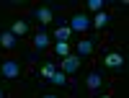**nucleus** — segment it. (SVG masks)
<instances>
[{
    "instance_id": "obj_5",
    "label": "nucleus",
    "mask_w": 129,
    "mask_h": 98,
    "mask_svg": "<svg viewBox=\"0 0 129 98\" xmlns=\"http://www.w3.org/2000/svg\"><path fill=\"white\" fill-rule=\"evenodd\" d=\"M34 16H36L39 23H52V16H54V13H52V8L41 5V8H36V10H34Z\"/></svg>"
},
{
    "instance_id": "obj_19",
    "label": "nucleus",
    "mask_w": 129,
    "mask_h": 98,
    "mask_svg": "<svg viewBox=\"0 0 129 98\" xmlns=\"http://www.w3.org/2000/svg\"><path fill=\"white\" fill-rule=\"evenodd\" d=\"M0 98H3V90H0Z\"/></svg>"
},
{
    "instance_id": "obj_3",
    "label": "nucleus",
    "mask_w": 129,
    "mask_h": 98,
    "mask_svg": "<svg viewBox=\"0 0 129 98\" xmlns=\"http://www.w3.org/2000/svg\"><path fill=\"white\" fill-rule=\"evenodd\" d=\"M103 64H106L109 70H121V67H124V54H121V52H109V54L103 57Z\"/></svg>"
},
{
    "instance_id": "obj_17",
    "label": "nucleus",
    "mask_w": 129,
    "mask_h": 98,
    "mask_svg": "<svg viewBox=\"0 0 129 98\" xmlns=\"http://www.w3.org/2000/svg\"><path fill=\"white\" fill-rule=\"evenodd\" d=\"M44 98H59V95H52V93H49V95H44Z\"/></svg>"
},
{
    "instance_id": "obj_7",
    "label": "nucleus",
    "mask_w": 129,
    "mask_h": 98,
    "mask_svg": "<svg viewBox=\"0 0 129 98\" xmlns=\"http://www.w3.org/2000/svg\"><path fill=\"white\" fill-rule=\"evenodd\" d=\"M93 44H95V41H90V39H83L80 44H78V49H75V57H88V54L93 52Z\"/></svg>"
},
{
    "instance_id": "obj_14",
    "label": "nucleus",
    "mask_w": 129,
    "mask_h": 98,
    "mask_svg": "<svg viewBox=\"0 0 129 98\" xmlns=\"http://www.w3.org/2000/svg\"><path fill=\"white\" fill-rule=\"evenodd\" d=\"M57 72V64H52V62H47L44 67H41V78L44 80H52V75Z\"/></svg>"
},
{
    "instance_id": "obj_6",
    "label": "nucleus",
    "mask_w": 129,
    "mask_h": 98,
    "mask_svg": "<svg viewBox=\"0 0 129 98\" xmlns=\"http://www.w3.org/2000/svg\"><path fill=\"white\" fill-rule=\"evenodd\" d=\"M0 47H5V49H13L18 47V39L10 34V31H0Z\"/></svg>"
},
{
    "instance_id": "obj_18",
    "label": "nucleus",
    "mask_w": 129,
    "mask_h": 98,
    "mask_svg": "<svg viewBox=\"0 0 129 98\" xmlns=\"http://www.w3.org/2000/svg\"><path fill=\"white\" fill-rule=\"evenodd\" d=\"M101 98H111V95H101Z\"/></svg>"
},
{
    "instance_id": "obj_8",
    "label": "nucleus",
    "mask_w": 129,
    "mask_h": 98,
    "mask_svg": "<svg viewBox=\"0 0 129 98\" xmlns=\"http://www.w3.org/2000/svg\"><path fill=\"white\" fill-rule=\"evenodd\" d=\"M49 47V34L47 31H36V36H34V49H47Z\"/></svg>"
},
{
    "instance_id": "obj_16",
    "label": "nucleus",
    "mask_w": 129,
    "mask_h": 98,
    "mask_svg": "<svg viewBox=\"0 0 129 98\" xmlns=\"http://www.w3.org/2000/svg\"><path fill=\"white\" fill-rule=\"evenodd\" d=\"M52 83H54V85H67V75L57 70L54 75H52Z\"/></svg>"
},
{
    "instance_id": "obj_13",
    "label": "nucleus",
    "mask_w": 129,
    "mask_h": 98,
    "mask_svg": "<svg viewBox=\"0 0 129 98\" xmlns=\"http://www.w3.org/2000/svg\"><path fill=\"white\" fill-rule=\"evenodd\" d=\"M54 52H57V57H67V54H70V44H67V41H57V44H54Z\"/></svg>"
},
{
    "instance_id": "obj_1",
    "label": "nucleus",
    "mask_w": 129,
    "mask_h": 98,
    "mask_svg": "<svg viewBox=\"0 0 129 98\" xmlns=\"http://www.w3.org/2000/svg\"><path fill=\"white\" fill-rule=\"evenodd\" d=\"M90 28V18L85 16V13H75L70 18V31H75V34H83V31H88Z\"/></svg>"
},
{
    "instance_id": "obj_11",
    "label": "nucleus",
    "mask_w": 129,
    "mask_h": 98,
    "mask_svg": "<svg viewBox=\"0 0 129 98\" xmlns=\"http://www.w3.org/2000/svg\"><path fill=\"white\" fill-rule=\"evenodd\" d=\"M106 23H109V13H106V10H101V13H95V18L90 21V26H95L98 31H101V28H103Z\"/></svg>"
},
{
    "instance_id": "obj_4",
    "label": "nucleus",
    "mask_w": 129,
    "mask_h": 98,
    "mask_svg": "<svg viewBox=\"0 0 129 98\" xmlns=\"http://www.w3.org/2000/svg\"><path fill=\"white\" fill-rule=\"evenodd\" d=\"M78 67H80V57H75V54H67V57L62 59V64H59V72L72 75V72H78Z\"/></svg>"
},
{
    "instance_id": "obj_9",
    "label": "nucleus",
    "mask_w": 129,
    "mask_h": 98,
    "mask_svg": "<svg viewBox=\"0 0 129 98\" xmlns=\"http://www.w3.org/2000/svg\"><path fill=\"white\" fill-rule=\"evenodd\" d=\"M85 85H88L90 90H98V88H101V72H98V70L88 72V78H85Z\"/></svg>"
},
{
    "instance_id": "obj_10",
    "label": "nucleus",
    "mask_w": 129,
    "mask_h": 98,
    "mask_svg": "<svg viewBox=\"0 0 129 98\" xmlns=\"http://www.w3.org/2000/svg\"><path fill=\"white\" fill-rule=\"evenodd\" d=\"M26 31H28V23H26V21H16V23L10 26V34H13L16 39H18V36H23Z\"/></svg>"
},
{
    "instance_id": "obj_12",
    "label": "nucleus",
    "mask_w": 129,
    "mask_h": 98,
    "mask_svg": "<svg viewBox=\"0 0 129 98\" xmlns=\"http://www.w3.org/2000/svg\"><path fill=\"white\" fill-rule=\"evenodd\" d=\"M70 36H72L70 26H57V31H54V39H57V41H67Z\"/></svg>"
},
{
    "instance_id": "obj_15",
    "label": "nucleus",
    "mask_w": 129,
    "mask_h": 98,
    "mask_svg": "<svg viewBox=\"0 0 129 98\" xmlns=\"http://www.w3.org/2000/svg\"><path fill=\"white\" fill-rule=\"evenodd\" d=\"M103 0H88V10H93V13H101V10H103Z\"/></svg>"
},
{
    "instance_id": "obj_2",
    "label": "nucleus",
    "mask_w": 129,
    "mask_h": 98,
    "mask_svg": "<svg viewBox=\"0 0 129 98\" xmlns=\"http://www.w3.org/2000/svg\"><path fill=\"white\" fill-rule=\"evenodd\" d=\"M0 75L8 78V80H16L18 75H21V64H18L16 59H5L3 64H0Z\"/></svg>"
}]
</instances>
